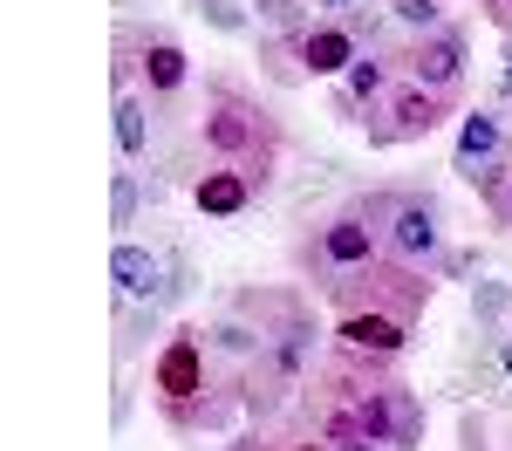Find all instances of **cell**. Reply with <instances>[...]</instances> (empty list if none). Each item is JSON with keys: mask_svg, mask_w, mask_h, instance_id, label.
<instances>
[{"mask_svg": "<svg viewBox=\"0 0 512 451\" xmlns=\"http://www.w3.org/2000/svg\"><path fill=\"white\" fill-rule=\"evenodd\" d=\"M355 205L376 219L383 253L403 267H431L444 260V199L424 185H376V192H355Z\"/></svg>", "mask_w": 512, "mask_h": 451, "instance_id": "8992f818", "label": "cell"}, {"mask_svg": "<svg viewBox=\"0 0 512 451\" xmlns=\"http://www.w3.org/2000/svg\"><path fill=\"white\" fill-rule=\"evenodd\" d=\"M506 144L512 137H506V117H499V110H465V117H458V144H451V171L472 178L478 164L499 158Z\"/></svg>", "mask_w": 512, "mask_h": 451, "instance_id": "5bb4252c", "label": "cell"}, {"mask_svg": "<svg viewBox=\"0 0 512 451\" xmlns=\"http://www.w3.org/2000/svg\"><path fill=\"white\" fill-rule=\"evenodd\" d=\"M137 89L151 96L158 117H171V110L185 103V89H192V55H185V41L164 35V28H144V41H137Z\"/></svg>", "mask_w": 512, "mask_h": 451, "instance_id": "30bf717a", "label": "cell"}, {"mask_svg": "<svg viewBox=\"0 0 512 451\" xmlns=\"http://www.w3.org/2000/svg\"><path fill=\"white\" fill-rule=\"evenodd\" d=\"M253 199H260V185H253L246 171H233V164H205L192 178V205L205 219H246Z\"/></svg>", "mask_w": 512, "mask_h": 451, "instance_id": "7c38bea8", "label": "cell"}, {"mask_svg": "<svg viewBox=\"0 0 512 451\" xmlns=\"http://www.w3.org/2000/svg\"><path fill=\"white\" fill-rule=\"evenodd\" d=\"M151 410H158L164 431H178V438H205V431H226L233 417H246L239 376L219 369L212 342H205V322L164 328L158 356H151Z\"/></svg>", "mask_w": 512, "mask_h": 451, "instance_id": "7a4b0ae2", "label": "cell"}, {"mask_svg": "<svg viewBox=\"0 0 512 451\" xmlns=\"http://www.w3.org/2000/svg\"><path fill=\"white\" fill-rule=\"evenodd\" d=\"M506 308H512V287L506 281H478L472 287V315H478V322H499Z\"/></svg>", "mask_w": 512, "mask_h": 451, "instance_id": "d4e9b609", "label": "cell"}, {"mask_svg": "<svg viewBox=\"0 0 512 451\" xmlns=\"http://www.w3.org/2000/svg\"><path fill=\"white\" fill-rule=\"evenodd\" d=\"M478 14H485L499 35H512V0H478Z\"/></svg>", "mask_w": 512, "mask_h": 451, "instance_id": "484cf974", "label": "cell"}, {"mask_svg": "<svg viewBox=\"0 0 512 451\" xmlns=\"http://www.w3.org/2000/svg\"><path fill=\"white\" fill-rule=\"evenodd\" d=\"M192 144L205 151V164H233L267 192L287 158V123L274 117V103L253 82H239L233 69H212L192 110Z\"/></svg>", "mask_w": 512, "mask_h": 451, "instance_id": "3957f363", "label": "cell"}, {"mask_svg": "<svg viewBox=\"0 0 512 451\" xmlns=\"http://www.w3.org/2000/svg\"><path fill=\"white\" fill-rule=\"evenodd\" d=\"M192 14L205 28H219V35H246L253 28V7H239V0H192Z\"/></svg>", "mask_w": 512, "mask_h": 451, "instance_id": "603a6c76", "label": "cell"}, {"mask_svg": "<svg viewBox=\"0 0 512 451\" xmlns=\"http://www.w3.org/2000/svg\"><path fill=\"white\" fill-rule=\"evenodd\" d=\"M458 117V96H444V89H424V82H396L390 96L369 110V123H362V137H369V151H396V144H424V137H437L444 123Z\"/></svg>", "mask_w": 512, "mask_h": 451, "instance_id": "ba28073f", "label": "cell"}, {"mask_svg": "<svg viewBox=\"0 0 512 451\" xmlns=\"http://www.w3.org/2000/svg\"><path fill=\"white\" fill-rule=\"evenodd\" d=\"M444 274H478V253H444Z\"/></svg>", "mask_w": 512, "mask_h": 451, "instance_id": "83f0119b", "label": "cell"}, {"mask_svg": "<svg viewBox=\"0 0 512 451\" xmlns=\"http://www.w3.org/2000/svg\"><path fill=\"white\" fill-rule=\"evenodd\" d=\"M301 397L355 410L369 431H383V438H390V445H403V451H417V445H424V431H431L424 390H417L410 376H396V363L355 356V349H335V342H328V349H321V363L308 369Z\"/></svg>", "mask_w": 512, "mask_h": 451, "instance_id": "277c9868", "label": "cell"}, {"mask_svg": "<svg viewBox=\"0 0 512 451\" xmlns=\"http://www.w3.org/2000/svg\"><path fill=\"white\" fill-rule=\"evenodd\" d=\"M396 69L424 89H444V96H465V69H472V41L465 28H437V35H410L403 48H390Z\"/></svg>", "mask_w": 512, "mask_h": 451, "instance_id": "9c48e42d", "label": "cell"}, {"mask_svg": "<svg viewBox=\"0 0 512 451\" xmlns=\"http://www.w3.org/2000/svg\"><path fill=\"white\" fill-rule=\"evenodd\" d=\"M294 410H301V417H308V424H315V431H321V438H328L335 451H403V445H390L383 431H369V424H362L355 410H342V404H315V397H294Z\"/></svg>", "mask_w": 512, "mask_h": 451, "instance_id": "4fadbf2b", "label": "cell"}, {"mask_svg": "<svg viewBox=\"0 0 512 451\" xmlns=\"http://www.w3.org/2000/svg\"><path fill=\"white\" fill-rule=\"evenodd\" d=\"M192 260H185V253H164V287H158V308H178V301H185V294H192Z\"/></svg>", "mask_w": 512, "mask_h": 451, "instance_id": "cb8c5ba5", "label": "cell"}, {"mask_svg": "<svg viewBox=\"0 0 512 451\" xmlns=\"http://www.w3.org/2000/svg\"><path fill=\"white\" fill-rule=\"evenodd\" d=\"M110 281H117V301H158L164 287V253L137 240H117L110 246Z\"/></svg>", "mask_w": 512, "mask_h": 451, "instance_id": "9a60e30c", "label": "cell"}, {"mask_svg": "<svg viewBox=\"0 0 512 451\" xmlns=\"http://www.w3.org/2000/svg\"><path fill=\"white\" fill-rule=\"evenodd\" d=\"M287 260H294V281H308V287L328 294L342 274L383 260V233H376V219L349 199V205H335V212H321V219H308V226L287 240Z\"/></svg>", "mask_w": 512, "mask_h": 451, "instance_id": "5b68a950", "label": "cell"}, {"mask_svg": "<svg viewBox=\"0 0 512 451\" xmlns=\"http://www.w3.org/2000/svg\"><path fill=\"white\" fill-rule=\"evenodd\" d=\"M110 117H117V158H123V164L151 158V130H158V110H151V96H144V89H123Z\"/></svg>", "mask_w": 512, "mask_h": 451, "instance_id": "e0dca14e", "label": "cell"}, {"mask_svg": "<svg viewBox=\"0 0 512 451\" xmlns=\"http://www.w3.org/2000/svg\"><path fill=\"white\" fill-rule=\"evenodd\" d=\"M137 219H144V178H137V164L117 158V171H110V233L130 240Z\"/></svg>", "mask_w": 512, "mask_h": 451, "instance_id": "d6986e66", "label": "cell"}, {"mask_svg": "<svg viewBox=\"0 0 512 451\" xmlns=\"http://www.w3.org/2000/svg\"><path fill=\"white\" fill-rule=\"evenodd\" d=\"M499 369H506V376H512V335H506V342H499Z\"/></svg>", "mask_w": 512, "mask_h": 451, "instance_id": "4dcf8cb0", "label": "cell"}, {"mask_svg": "<svg viewBox=\"0 0 512 451\" xmlns=\"http://www.w3.org/2000/svg\"><path fill=\"white\" fill-rule=\"evenodd\" d=\"M465 185L478 192V205H485V212H499V199H506V185H512V144L499 151V158H485V164H478Z\"/></svg>", "mask_w": 512, "mask_h": 451, "instance_id": "7402d4cb", "label": "cell"}, {"mask_svg": "<svg viewBox=\"0 0 512 451\" xmlns=\"http://www.w3.org/2000/svg\"><path fill=\"white\" fill-rule=\"evenodd\" d=\"M226 451H335V445L321 438L301 410H287V417H274V424H253V431H246V438H233Z\"/></svg>", "mask_w": 512, "mask_h": 451, "instance_id": "2e32d148", "label": "cell"}, {"mask_svg": "<svg viewBox=\"0 0 512 451\" xmlns=\"http://www.w3.org/2000/svg\"><path fill=\"white\" fill-rule=\"evenodd\" d=\"M437 294L431 267H403V260H369L328 287V342L335 349H355V356H376V363H396L417 328H424V308Z\"/></svg>", "mask_w": 512, "mask_h": 451, "instance_id": "6da1fadb", "label": "cell"}, {"mask_svg": "<svg viewBox=\"0 0 512 451\" xmlns=\"http://www.w3.org/2000/svg\"><path fill=\"white\" fill-rule=\"evenodd\" d=\"M499 226H512V185H506V199H499V212H492Z\"/></svg>", "mask_w": 512, "mask_h": 451, "instance_id": "f546056e", "label": "cell"}, {"mask_svg": "<svg viewBox=\"0 0 512 451\" xmlns=\"http://www.w3.org/2000/svg\"><path fill=\"white\" fill-rule=\"evenodd\" d=\"M287 48H294V69L308 82H342L376 48V14L369 7H355V14H315L301 35H287Z\"/></svg>", "mask_w": 512, "mask_h": 451, "instance_id": "52a82bcc", "label": "cell"}, {"mask_svg": "<svg viewBox=\"0 0 512 451\" xmlns=\"http://www.w3.org/2000/svg\"><path fill=\"white\" fill-rule=\"evenodd\" d=\"M383 14H390L396 28H410V35H437V28H451V21H444V0H383Z\"/></svg>", "mask_w": 512, "mask_h": 451, "instance_id": "44dd1931", "label": "cell"}, {"mask_svg": "<svg viewBox=\"0 0 512 451\" xmlns=\"http://www.w3.org/2000/svg\"><path fill=\"white\" fill-rule=\"evenodd\" d=\"M499 55H506V69H499V103L512 110V35H506V48H499Z\"/></svg>", "mask_w": 512, "mask_h": 451, "instance_id": "4316f807", "label": "cell"}, {"mask_svg": "<svg viewBox=\"0 0 512 451\" xmlns=\"http://www.w3.org/2000/svg\"><path fill=\"white\" fill-rule=\"evenodd\" d=\"M164 328V308L158 301H117V363L144 356V342Z\"/></svg>", "mask_w": 512, "mask_h": 451, "instance_id": "ac0fdd59", "label": "cell"}, {"mask_svg": "<svg viewBox=\"0 0 512 451\" xmlns=\"http://www.w3.org/2000/svg\"><path fill=\"white\" fill-rule=\"evenodd\" d=\"M253 21L267 35H301L315 21V0H253Z\"/></svg>", "mask_w": 512, "mask_h": 451, "instance_id": "ffe728a7", "label": "cell"}, {"mask_svg": "<svg viewBox=\"0 0 512 451\" xmlns=\"http://www.w3.org/2000/svg\"><path fill=\"white\" fill-rule=\"evenodd\" d=\"M465 451H485V424H478L472 410H465Z\"/></svg>", "mask_w": 512, "mask_h": 451, "instance_id": "f1b7e54d", "label": "cell"}, {"mask_svg": "<svg viewBox=\"0 0 512 451\" xmlns=\"http://www.w3.org/2000/svg\"><path fill=\"white\" fill-rule=\"evenodd\" d=\"M396 82H403V69H396V55H390V48H369V55H362V62L349 69V76L335 82L328 110H335L342 123H355V130H362V123H369V110H376V103L390 96Z\"/></svg>", "mask_w": 512, "mask_h": 451, "instance_id": "8fae6325", "label": "cell"}]
</instances>
